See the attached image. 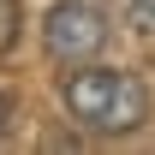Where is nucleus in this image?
<instances>
[{
    "label": "nucleus",
    "instance_id": "nucleus-1",
    "mask_svg": "<svg viewBox=\"0 0 155 155\" xmlns=\"http://www.w3.org/2000/svg\"><path fill=\"white\" fill-rule=\"evenodd\" d=\"M60 96H66V114H72L84 131H96V137H125V131H137V125L149 119L143 78L119 72V66H90V60H84L78 72H66Z\"/></svg>",
    "mask_w": 155,
    "mask_h": 155
},
{
    "label": "nucleus",
    "instance_id": "nucleus-4",
    "mask_svg": "<svg viewBox=\"0 0 155 155\" xmlns=\"http://www.w3.org/2000/svg\"><path fill=\"white\" fill-rule=\"evenodd\" d=\"M131 24L143 36H155V0H131Z\"/></svg>",
    "mask_w": 155,
    "mask_h": 155
},
{
    "label": "nucleus",
    "instance_id": "nucleus-5",
    "mask_svg": "<svg viewBox=\"0 0 155 155\" xmlns=\"http://www.w3.org/2000/svg\"><path fill=\"white\" fill-rule=\"evenodd\" d=\"M6 125H12V96L0 90V137H6Z\"/></svg>",
    "mask_w": 155,
    "mask_h": 155
},
{
    "label": "nucleus",
    "instance_id": "nucleus-2",
    "mask_svg": "<svg viewBox=\"0 0 155 155\" xmlns=\"http://www.w3.org/2000/svg\"><path fill=\"white\" fill-rule=\"evenodd\" d=\"M101 42H107L101 6H90V0H60V6H48V18H42V48H48V60L84 66V60L101 54Z\"/></svg>",
    "mask_w": 155,
    "mask_h": 155
},
{
    "label": "nucleus",
    "instance_id": "nucleus-3",
    "mask_svg": "<svg viewBox=\"0 0 155 155\" xmlns=\"http://www.w3.org/2000/svg\"><path fill=\"white\" fill-rule=\"evenodd\" d=\"M18 0H0V54H6V48H12V42H18Z\"/></svg>",
    "mask_w": 155,
    "mask_h": 155
}]
</instances>
